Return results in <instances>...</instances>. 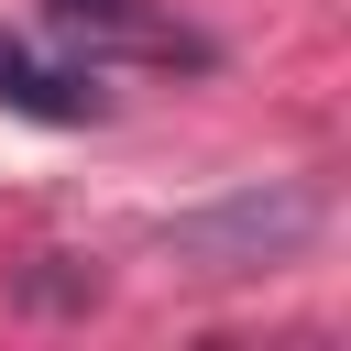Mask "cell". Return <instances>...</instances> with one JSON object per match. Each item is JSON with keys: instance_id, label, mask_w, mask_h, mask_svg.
I'll use <instances>...</instances> for the list:
<instances>
[{"instance_id": "6da1fadb", "label": "cell", "mask_w": 351, "mask_h": 351, "mask_svg": "<svg viewBox=\"0 0 351 351\" xmlns=\"http://www.w3.org/2000/svg\"><path fill=\"white\" fill-rule=\"evenodd\" d=\"M318 219H329V197H318V186H241V197H219V208L165 219V263H176V274H197V285L274 274V263H296V252L318 241Z\"/></svg>"}, {"instance_id": "7a4b0ae2", "label": "cell", "mask_w": 351, "mask_h": 351, "mask_svg": "<svg viewBox=\"0 0 351 351\" xmlns=\"http://www.w3.org/2000/svg\"><path fill=\"white\" fill-rule=\"evenodd\" d=\"M0 99H11V110H33V121H88V110H99V88H88V77H66V66L22 55V44H0Z\"/></svg>"}]
</instances>
